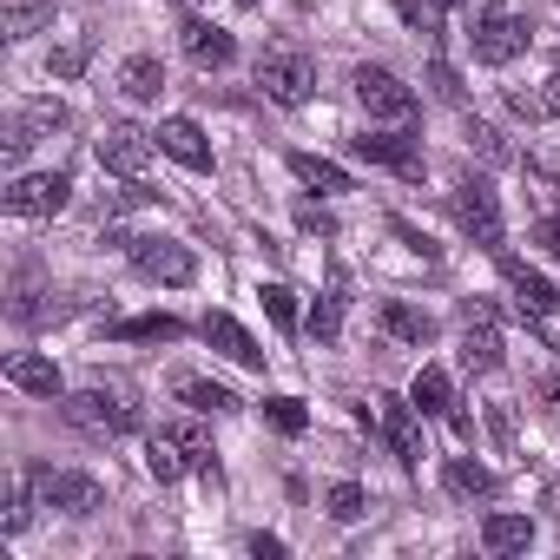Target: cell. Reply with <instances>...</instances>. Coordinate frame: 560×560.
Returning a JSON list of instances; mask_svg holds the SVG:
<instances>
[{
  "instance_id": "cell-1",
  "label": "cell",
  "mask_w": 560,
  "mask_h": 560,
  "mask_svg": "<svg viewBox=\"0 0 560 560\" xmlns=\"http://www.w3.org/2000/svg\"><path fill=\"white\" fill-rule=\"evenodd\" d=\"M67 422H80L86 435H132L139 402H126V389H80L67 396Z\"/></svg>"
},
{
  "instance_id": "cell-2",
  "label": "cell",
  "mask_w": 560,
  "mask_h": 560,
  "mask_svg": "<svg viewBox=\"0 0 560 560\" xmlns=\"http://www.w3.org/2000/svg\"><path fill=\"white\" fill-rule=\"evenodd\" d=\"M455 218H462V231H468L481 250H501V198H494L488 178H462V185H455Z\"/></svg>"
},
{
  "instance_id": "cell-3",
  "label": "cell",
  "mask_w": 560,
  "mask_h": 560,
  "mask_svg": "<svg viewBox=\"0 0 560 560\" xmlns=\"http://www.w3.org/2000/svg\"><path fill=\"white\" fill-rule=\"evenodd\" d=\"M257 86H264V100H277V106H304L311 86H317V67H311L304 54H264V60H257Z\"/></svg>"
},
{
  "instance_id": "cell-4",
  "label": "cell",
  "mask_w": 560,
  "mask_h": 560,
  "mask_svg": "<svg viewBox=\"0 0 560 560\" xmlns=\"http://www.w3.org/2000/svg\"><path fill=\"white\" fill-rule=\"evenodd\" d=\"M67 198H73L67 172H27V178L8 185V211L14 218H54V211H67Z\"/></svg>"
},
{
  "instance_id": "cell-5",
  "label": "cell",
  "mask_w": 560,
  "mask_h": 560,
  "mask_svg": "<svg viewBox=\"0 0 560 560\" xmlns=\"http://www.w3.org/2000/svg\"><path fill=\"white\" fill-rule=\"evenodd\" d=\"M132 264L152 277V284H191L198 277V257L172 237H132Z\"/></svg>"
},
{
  "instance_id": "cell-6",
  "label": "cell",
  "mask_w": 560,
  "mask_h": 560,
  "mask_svg": "<svg viewBox=\"0 0 560 560\" xmlns=\"http://www.w3.org/2000/svg\"><path fill=\"white\" fill-rule=\"evenodd\" d=\"M521 54H527V21H514V14H481L475 21V60L481 67H508Z\"/></svg>"
},
{
  "instance_id": "cell-7",
  "label": "cell",
  "mask_w": 560,
  "mask_h": 560,
  "mask_svg": "<svg viewBox=\"0 0 560 560\" xmlns=\"http://www.w3.org/2000/svg\"><path fill=\"white\" fill-rule=\"evenodd\" d=\"M357 100H363L376 119H409V113H416V93H409L389 67H357Z\"/></svg>"
},
{
  "instance_id": "cell-8",
  "label": "cell",
  "mask_w": 560,
  "mask_h": 560,
  "mask_svg": "<svg viewBox=\"0 0 560 560\" xmlns=\"http://www.w3.org/2000/svg\"><path fill=\"white\" fill-rule=\"evenodd\" d=\"M100 165L119 172V178H139V172L152 165V139H145L139 126H106V132H100Z\"/></svg>"
},
{
  "instance_id": "cell-9",
  "label": "cell",
  "mask_w": 560,
  "mask_h": 560,
  "mask_svg": "<svg viewBox=\"0 0 560 560\" xmlns=\"http://www.w3.org/2000/svg\"><path fill=\"white\" fill-rule=\"evenodd\" d=\"M34 481H40V494H47V508H60V514H93L100 508V481L93 475H73V468H34Z\"/></svg>"
},
{
  "instance_id": "cell-10",
  "label": "cell",
  "mask_w": 560,
  "mask_h": 560,
  "mask_svg": "<svg viewBox=\"0 0 560 560\" xmlns=\"http://www.w3.org/2000/svg\"><path fill=\"white\" fill-rule=\"evenodd\" d=\"M60 126H67V106H60V100H27L21 119H14V132H8V165H14L34 139H54Z\"/></svg>"
},
{
  "instance_id": "cell-11",
  "label": "cell",
  "mask_w": 560,
  "mask_h": 560,
  "mask_svg": "<svg viewBox=\"0 0 560 560\" xmlns=\"http://www.w3.org/2000/svg\"><path fill=\"white\" fill-rule=\"evenodd\" d=\"M416 416H422L416 402L383 396V435H389V448H396V462H402V468H416V462H422V422H416Z\"/></svg>"
},
{
  "instance_id": "cell-12",
  "label": "cell",
  "mask_w": 560,
  "mask_h": 560,
  "mask_svg": "<svg viewBox=\"0 0 560 560\" xmlns=\"http://www.w3.org/2000/svg\"><path fill=\"white\" fill-rule=\"evenodd\" d=\"M159 152H172L185 172H211V139L198 119H165L159 126Z\"/></svg>"
},
{
  "instance_id": "cell-13",
  "label": "cell",
  "mask_w": 560,
  "mask_h": 560,
  "mask_svg": "<svg viewBox=\"0 0 560 560\" xmlns=\"http://www.w3.org/2000/svg\"><path fill=\"white\" fill-rule=\"evenodd\" d=\"M357 145V159H370V165H389V172H402V178H422V152L402 139V132H363V139H350Z\"/></svg>"
},
{
  "instance_id": "cell-14",
  "label": "cell",
  "mask_w": 560,
  "mask_h": 560,
  "mask_svg": "<svg viewBox=\"0 0 560 560\" xmlns=\"http://www.w3.org/2000/svg\"><path fill=\"white\" fill-rule=\"evenodd\" d=\"M501 277H508V291H514V304H521L527 317H553V311H560L553 284H547V277H534L527 264H501Z\"/></svg>"
},
{
  "instance_id": "cell-15",
  "label": "cell",
  "mask_w": 560,
  "mask_h": 560,
  "mask_svg": "<svg viewBox=\"0 0 560 560\" xmlns=\"http://www.w3.org/2000/svg\"><path fill=\"white\" fill-rule=\"evenodd\" d=\"M205 343H218V350H224L231 363H244V370H257V363H264V350L250 343V330H244L237 317H224V311H211V317H205Z\"/></svg>"
},
{
  "instance_id": "cell-16",
  "label": "cell",
  "mask_w": 560,
  "mask_h": 560,
  "mask_svg": "<svg viewBox=\"0 0 560 560\" xmlns=\"http://www.w3.org/2000/svg\"><path fill=\"white\" fill-rule=\"evenodd\" d=\"M8 383L21 389V396H60V370L47 363V357H34V350H21V357H8Z\"/></svg>"
},
{
  "instance_id": "cell-17",
  "label": "cell",
  "mask_w": 560,
  "mask_h": 560,
  "mask_svg": "<svg viewBox=\"0 0 560 560\" xmlns=\"http://www.w3.org/2000/svg\"><path fill=\"white\" fill-rule=\"evenodd\" d=\"M119 93H126L132 106H152V100L165 93V67H159L152 54H132V60L119 67Z\"/></svg>"
},
{
  "instance_id": "cell-18",
  "label": "cell",
  "mask_w": 560,
  "mask_h": 560,
  "mask_svg": "<svg viewBox=\"0 0 560 560\" xmlns=\"http://www.w3.org/2000/svg\"><path fill=\"white\" fill-rule=\"evenodd\" d=\"M291 172H298V185H304V191H317V198L350 191V172H343V165H330V159H317V152H291Z\"/></svg>"
},
{
  "instance_id": "cell-19",
  "label": "cell",
  "mask_w": 560,
  "mask_h": 560,
  "mask_svg": "<svg viewBox=\"0 0 560 560\" xmlns=\"http://www.w3.org/2000/svg\"><path fill=\"white\" fill-rule=\"evenodd\" d=\"M185 54H191L198 67H231V60H237V40H231L224 27H205V21H191V27H185Z\"/></svg>"
},
{
  "instance_id": "cell-20",
  "label": "cell",
  "mask_w": 560,
  "mask_h": 560,
  "mask_svg": "<svg viewBox=\"0 0 560 560\" xmlns=\"http://www.w3.org/2000/svg\"><path fill=\"white\" fill-rule=\"evenodd\" d=\"M462 363H468V370H494V363H501V337H494V317H488V311H475V317H468Z\"/></svg>"
},
{
  "instance_id": "cell-21",
  "label": "cell",
  "mask_w": 560,
  "mask_h": 560,
  "mask_svg": "<svg viewBox=\"0 0 560 560\" xmlns=\"http://www.w3.org/2000/svg\"><path fill=\"white\" fill-rule=\"evenodd\" d=\"M527 540H534V521L527 514H488L481 521V547L488 553H521Z\"/></svg>"
},
{
  "instance_id": "cell-22",
  "label": "cell",
  "mask_w": 560,
  "mask_h": 560,
  "mask_svg": "<svg viewBox=\"0 0 560 560\" xmlns=\"http://www.w3.org/2000/svg\"><path fill=\"white\" fill-rule=\"evenodd\" d=\"M383 330H389L396 343H416V350H422V343L435 337V317L416 311V304H383Z\"/></svg>"
},
{
  "instance_id": "cell-23",
  "label": "cell",
  "mask_w": 560,
  "mask_h": 560,
  "mask_svg": "<svg viewBox=\"0 0 560 560\" xmlns=\"http://www.w3.org/2000/svg\"><path fill=\"white\" fill-rule=\"evenodd\" d=\"M409 402H416L422 416H448V409H455V389H448V370H435V363H429V370L416 376V389H409Z\"/></svg>"
},
{
  "instance_id": "cell-24",
  "label": "cell",
  "mask_w": 560,
  "mask_h": 560,
  "mask_svg": "<svg viewBox=\"0 0 560 560\" xmlns=\"http://www.w3.org/2000/svg\"><path fill=\"white\" fill-rule=\"evenodd\" d=\"M145 468H152V481H159V488H172V481H178L191 462H185L178 435H152V442H145Z\"/></svg>"
},
{
  "instance_id": "cell-25",
  "label": "cell",
  "mask_w": 560,
  "mask_h": 560,
  "mask_svg": "<svg viewBox=\"0 0 560 560\" xmlns=\"http://www.w3.org/2000/svg\"><path fill=\"white\" fill-rule=\"evenodd\" d=\"M178 402H191V409H205V416H231V409H237V396H231L224 383H205V376H185V383H178Z\"/></svg>"
},
{
  "instance_id": "cell-26",
  "label": "cell",
  "mask_w": 560,
  "mask_h": 560,
  "mask_svg": "<svg viewBox=\"0 0 560 560\" xmlns=\"http://www.w3.org/2000/svg\"><path fill=\"white\" fill-rule=\"evenodd\" d=\"M442 481H448V494H462V501H475V494H494V475H488L481 462H468V455H455V462L442 468Z\"/></svg>"
},
{
  "instance_id": "cell-27",
  "label": "cell",
  "mask_w": 560,
  "mask_h": 560,
  "mask_svg": "<svg viewBox=\"0 0 560 560\" xmlns=\"http://www.w3.org/2000/svg\"><path fill=\"white\" fill-rule=\"evenodd\" d=\"M34 494H40V481H34V475H8V514H0V527H8V534H21V527H27Z\"/></svg>"
},
{
  "instance_id": "cell-28",
  "label": "cell",
  "mask_w": 560,
  "mask_h": 560,
  "mask_svg": "<svg viewBox=\"0 0 560 560\" xmlns=\"http://www.w3.org/2000/svg\"><path fill=\"white\" fill-rule=\"evenodd\" d=\"M40 27H54V8H47V0H21V8H8V21H0V34H8V40H27V34H40Z\"/></svg>"
},
{
  "instance_id": "cell-29",
  "label": "cell",
  "mask_w": 560,
  "mask_h": 560,
  "mask_svg": "<svg viewBox=\"0 0 560 560\" xmlns=\"http://www.w3.org/2000/svg\"><path fill=\"white\" fill-rule=\"evenodd\" d=\"M311 337H317V343H337V337H343V291H324V298H317Z\"/></svg>"
},
{
  "instance_id": "cell-30",
  "label": "cell",
  "mask_w": 560,
  "mask_h": 560,
  "mask_svg": "<svg viewBox=\"0 0 560 560\" xmlns=\"http://www.w3.org/2000/svg\"><path fill=\"white\" fill-rule=\"evenodd\" d=\"M257 298H264V317H270L277 330H298V291H291V284H264Z\"/></svg>"
},
{
  "instance_id": "cell-31",
  "label": "cell",
  "mask_w": 560,
  "mask_h": 560,
  "mask_svg": "<svg viewBox=\"0 0 560 560\" xmlns=\"http://www.w3.org/2000/svg\"><path fill=\"white\" fill-rule=\"evenodd\" d=\"M363 508H370V501H363V488H357V481H337V488L324 494V514H330V521H357Z\"/></svg>"
},
{
  "instance_id": "cell-32",
  "label": "cell",
  "mask_w": 560,
  "mask_h": 560,
  "mask_svg": "<svg viewBox=\"0 0 560 560\" xmlns=\"http://www.w3.org/2000/svg\"><path fill=\"white\" fill-rule=\"evenodd\" d=\"M119 337H126V343H139V337H145V343H172V337H178V317H139V324H119Z\"/></svg>"
},
{
  "instance_id": "cell-33",
  "label": "cell",
  "mask_w": 560,
  "mask_h": 560,
  "mask_svg": "<svg viewBox=\"0 0 560 560\" xmlns=\"http://www.w3.org/2000/svg\"><path fill=\"white\" fill-rule=\"evenodd\" d=\"M172 435H178V448H185V462H191V468H205V475H211V442H205V435H198V429H172Z\"/></svg>"
},
{
  "instance_id": "cell-34",
  "label": "cell",
  "mask_w": 560,
  "mask_h": 560,
  "mask_svg": "<svg viewBox=\"0 0 560 560\" xmlns=\"http://www.w3.org/2000/svg\"><path fill=\"white\" fill-rule=\"evenodd\" d=\"M270 422L284 429V435H298V429H304V402H298V396H277V402H270Z\"/></svg>"
},
{
  "instance_id": "cell-35",
  "label": "cell",
  "mask_w": 560,
  "mask_h": 560,
  "mask_svg": "<svg viewBox=\"0 0 560 560\" xmlns=\"http://www.w3.org/2000/svg\"><path fill=\"white\" fill-rule=\"evenodd\" d=\"M152 198H159L152 185H139V178H126V191L113 198V211H139V205H152Z\"/></svg>"
},
{
  "instance_id": "cell-36",
  "label": "cell",
  "mask_w": 560,
  "mask_h": 560,
  "mask_svg": "<svg viewBox=\"0 0 560 560\" xmlns=\"http://www.w3.org/2000/svg\"><path fill=\"white\" fill-rule=\"evenodd\" d=\"M80 67H86V40H73L67 54H54V73H60V80H73Z\"/></svg>"
},
{
  "instance_id": "cell-37",
  "label": "cell",
  "mask_w": 560,
  "mask_h": 560,
  "mask_svg": "<svg viewBox=\"0 0 560 560\" xmlns=\"http://www.w3.org/2000/svg\"><path fill=\"white\" fill-rule=\"evenodd\" d=\"M435 93H442V100H462V86H455V73H448V60H435Z\"/></svg>"
},
{
  "instance_id": "cell-38",
  "label": "cell",
  "mask_w": 560,
  "mask_h": 560,
  "mask_svg": "<svg viewBox=\"0 0 560 560\" xmlns=\"http://www.w3.org/2000/svg\"><path fill=\"white\" fill-rule=\"evenodd\" d=\"M468 139H475V145H481V152H488V159H501V132H494V126H475V132H468Z\"/></svg>"
},
{
  "instance_id": "cell-39",
  "label": "cell",
  "mask_w": 560,
  "mask_h": 560,
  "mask_svg": "<svg viewBox=\"0 0 560 560\" xmlns=\"http://www.w3.org/2000/svg\"><path fill=\"white\" fill-rule=\"evenodd\" d=\"M250 553H257V560H277V553H284V540H277V534H257Z\"/></svg>"
},
{
  "instance_id": "cell-40",
  "label": "cell",
  "mask_w": 560,
  "mask_h": 560,
  "mask_svg": "<svg viewBox=\"0 0 560 560\" xmlns=\"http://www.w3.org/2000/svg\"><path fill=\"white\" fill-rule=\"evenodd\" d=\"M540 106H547V113H553V119H560V73H553V80H547V93H540Z\"/></svg>"
},
{
  "instance_id": "cell-41",
  "label": "cell",
  "mask_w": 560,
  "mask_h": 560,
  "mask_svg": "<svg viewBox=\"0 0 560 560\" xmlns=\"http://www.w3.org/2000/svg\"><path fill=\"white\" fill-rule=\"evenodd\" d=\"M547 244H553V257H560V224H547Z\"/></svg>"
},
{
  "instance_id": "cell-42",
  "label": "cell",
  "mask_w": 560,
  "mask_h": 560,
  "mask_svg": "<svg viewBox=\"0 0 560 560\" xmlns=\"http://www.w3.org/2000/svg\"><path fill=\"white\" fill-rule=\"evenodd\" d=\"M547 396H553V402H560V376H553V383H547Z\"/></svg>"
},
{
  "instance_id": "cell-43",
  "label": "cell",
  "mask_w": 560,
  "mask_h": 560,
  "mask_svg": "<svg viewBox=\"0 0 560 560\" xmlns=\"http://www.w3.org/2000/svg\"><path fill=\"white\" fill-rule=\"evenodd\" d=\"M435 8H462V0H435Z\"/></svg>"
},
{
  "instance_id": "cell-44",
  "label": "cell",
  "mask_w": 560,
  "mask_h": 560,
  "mask_svg": "<svg viewBox=\"0 0 560 560\" xmlns=\"http://www.w3.org/2000/svg\"><path fill=\"white\" fill-rule=\"evenodd\" d=\"M237 8H257V0H237Z\"/></svg>"
},
{
  "instance_id": "cell-45",
  "label": "cell",
  "mask_w": 560,
  "mask_h": 560,
  "mask_svg": "<svg viewBox=\"0 0 560 560\" xmlns=\"http://www.w3.org/2000/svg\"><path fill=\"white\" fill-rule=\"evenodd\" d=\"M178 8H185V0H178Z\"/></svg>"
}]
</instances>
